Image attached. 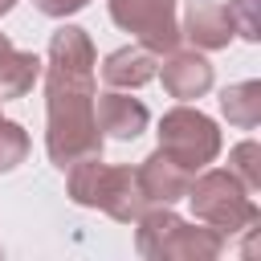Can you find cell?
<instances>
[{"instance_id": "13", "label": "cell", "mask_w": 261, "mask_h": 261, "mask_svg": "<svg viewBox=\"0 0 261 261\" xmlns=\"http://www.w3.org/2000/svg\"><path fill=\"white\" fill-rule=\"evenodd\" d=\"M45 61L29 49H16L4 33H0V102L8 98H24L37 82H41Z\"/></svg>"}, {"instance_id": "18", "label": "cell", "mask_w": 261, "mask_h": 261, "mask_svg": "<svg viewBox=\"0 0 261 261\" xmlns=\"http://www.w3.org/2000/svg\"><path fill=\"white\" fill-rule=\"evenodd\" d=\"M45 16H57V20H65V16H73V12H82L90 0H33Z\"/></svg>"}, {"instance_id": "11", "label": "cell", "mask_w": 261, "mask_h": 261, "mask_svg": "<svg viewBox=\"0 0 261 261\" xmlns=\"http://www.w3.org/2000/svg\"><path fill=\"white\" fill-rule=\"evenodd\" d=\"M179 37L192 41V49L200 53H212V49H228V41L237 37L232 33V20L224 12V4H212V0H196L179 24Z\"/></svg>"}, {"instance_id": "12", "label": "cell", "mask_w": 261, "mask_h": 261, "mask_svg": "<svg viewBox=\"0 0 261 261\" xmlns=\"http://www.w3.org/2000/svg\"><path fill=\"white\" fill-rule=\"evenodd\" d=\"M155 69H159V53L143 45H122L102 57V82L110 90H139L155 77Z\"/></svg>"}, {"instance_id": "5", "label": "cell", "mask_w": 261, "mask_h": 261, "mask_svg": "<svg viewBox=\"0 0 261 261\" xmlns=\"http://www.w3.org/2000/svg\"><path fill=\"white\" fill-rule=\"evenodd\" d=\"M110 20L151 53H171L179 45L175 0H110Z\"/></svg>"}, {"instance_id": "16", "label": "cell", "mask_w": 261, "mask_h": 261, "mask_svg": "<svg viewBox=\"0 0 261 261\" xmlns=\"http://www.w3.org/2000/svg\"><path fill=\"white\" fill-rule=\"evenodd\" d=\"M29 151H33L29 130H24L20 122H12V118H0V175L16 171V167L29 159Z\"/></svg>"}, {"instance_id": "1", "label": "cell", "mask_w": 261, "mask_h": 261, "mask_svg": "<svg viewBox=\"0 0 261 261\" xmlns=\"http://www.w3.org/2000/svg\"><path fill=\"white\" fill-rule=\"evenodd\" d=\"M94 77H57L45 73V151L53 167L102 155V130L94 118Z\"/></svg>"}, {"instance_id": "7", "label": "cell", "mask_w": 261, "mask_h": 261, "mask_svg": "<svg viewBox=\"0 0 261 261\" xmlns=\"http://www.w3.org/2000/svg\"><path fill=\"white\" fill-rule=\"evenodd\" d=\"M41 73H57V77H94L98 73V53L94 41L82 24H61L49 37V61Z\"/></svg>"}, {"instance_id": "17", "label": "cell", "mask_w": 261, "mask_h": 261, "mask_svg": "<svg viewBox=\"0 0 261 261\" xmlns=\"http://www.w3.org/2000/svg\"><path fill=\"white\" fill-rule=\"evenodd\" d=\"M228 20H232V33L245 37V41H261V0H228L224 4Z\"/></svg>"}, {"instance_id": "14", "label": "cell", "mask_w": 261, "mask_h": 261, "mask_svg": "<svg viewBox=\"0 0 261 261\" xmlns=\"http://www.w3.org/2000/svg\"><path fill=\"white\" fill-rule=\"evenodd\" d=\"M220 114L241 126V130H253L261 122V82H232L220 90Z\"/></svg>"}, {"instance_id": "19", "label": "cell", "mask_w": 261, "mask_h": 261, "mask_svg": "<svg viewBox=\"0 0 261 261\" xmlns=\"http://www.w3.org/2000/svg\"><path fill=\"white\" fill-rule=\"evenodd\" d=\"M12 8H16V0H0V16H4V12H12Z\"/></svg>"}, {"instance_id": "3", "label": "cell", "mask_w": 261, "mask_h": 261, "mask_svg": "<svg viewBox=\"0 0 261 261\" xmlns=\"http://www.w3.org/2000/svg\"><path fill=\"white\" fill-rule=\"evenodd\" d=\"M184 200L192 204L196 220L232 237V232H245L249 224H257L261 208L253 200V192L228 171V167H200L184 192Z\"/></svg>"}, {"instance_id": "15", "label": "cell", "mask_w": 261, "mask_h": 261, "mask_svg": "<svg viewBox=\"0 0 261 261\" xmlns=\"http://www.w3.org/2000/svg\"><path fill=\"white\" fill-rule=\"evenodd\" d=\"M228 171H232L249 192H261V143H257V139H241V143L228 151Z\"/></svg>"}, {"instance_id": "4", "label": "cell", "mask_w": 261, "mask_h": 261, "mask_svg": "<svg viewBox=\"0 0 261 261\" xmlns=\"http://www.w3.org/2000/svg\"><path fill=\"white\" fill-rule=\"evenodd\" d=\"M159 151L171 155L179 167H188L196 175L200 167L216 163V155H220V126L204 110L179 102V106H171L159 118Z\"/></svg>"}, {"instance_id": "6", "label": "cell", "mask_w": 261, "mask_h": 261, "mask_svg": "<svg viewBox=\"0 0 261 261\" xmlns=\"http://www.w3.org/2000/svg\"><path fill=\"white\" fill-rule=\"evenodd\" d=\"M94 208H102V212H106L110 220H118V224H135V220L151 208L147 196H143V188H139V179H135V167H126V163H106Z\"/></svg>"}, {"instance_id": "8", "label": "cell", "mask_w": 261, "mask_h": 261, "mask_svg": "<svg viewBox=\"0 0 261 261\" xmlns=\"http://www.w3.org/2000/svg\"><path fill=\"white\" fill-rule=\"evenodd\" d=\"M155 77H163V90L175 102H192L212 90V61L200 49H171L155 69Z\"/></svg>"}, {"instance_id": "9", "label": "cell", "mask_w": 261, "mask_h": 261, "mask_svg": "<svg viewBox=\"0 0 261 261\" xmlns=\"http://www.w3.org/2000/svg\"><path fill=\"white\" fill-rule=\"evenodd\" d=\"M94 118H98V130L110 135V139H139L151 122V110L130 98L126 90H106V94H94Z\"/></svg>"}, {"instance_id": "2", "label": "cell", "mask_w": 261, "mask_h": 261, "mask_svg": "<svg viewBox=\"0 0 261 261\" xmlns=\"http://www.w3.org/2000/svg\"><path fill=\"white\" fill-rule=\"evenodd\" d=\"M224 232L175 216L171 204H151L135 220V249L151 261H216L224 253Z\"/></svg>"}, {"instance_id": "10", "label": "cell", "mask_w": 261, "mask_h": 261, "mask_svg": "<svg viewBox=\"0 0 261 261\" xmlns=\"http://www.w3.org/2000/svg\"><path fill=\"white\" fill-rule=\"evenodd\" d=\"M135 179H139L147 204H175V200H184V192H188V184H192V171L179 167L171 155H163V151L155 147V151L135 167Z\"/></svg>"}]
</instances>
